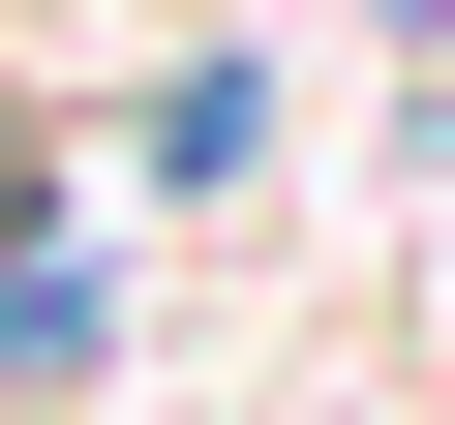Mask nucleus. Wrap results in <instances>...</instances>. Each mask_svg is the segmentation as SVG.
I'll return each mask as SVG.
<instances>
[{
    "mask_svg": "<svg viewBox=\"0 0 455 425\" xmlns=\"http://www.w3.org/2000/svg\"><path fill=\"white\" fill-rule=\"evenodd\" d=\"M0 274H61V244H31V152H0Z\"/></svg>",
    "mask_w": 455,
    "mask_h": 425,
    "instance_id": "obj_1",
    "label": "nucleus"
},
{
    "mask_svg": "<svg viewBox=\"0 0 455 425\" xmlns=\"http://www.w3.org/2000/svg\"><path fill=\"white\" fill-rule=\"evenodd\" d=\"M425 31H455V0H425Z\"/></svg>",
    "mask_w": 455,
    "mask_h": 425,
    "instance_id": "obj_2",
    "label": "nucleus"
}]
</instances>
